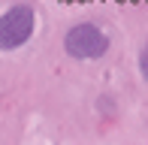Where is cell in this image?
Returning <instances> with one entry per match:
<instances>
[{
  "label": "cell",
  "mask_w": 148,
  "mask_h": 145,
  "mask_svg": "<svg viewBox=\"0 0 148 145\" xmlns=\"http://www.w3.org/2000/svg\"><path fill=\"white\" fill-rule=\"evenodd\" d=\"M64 49H66V55L79 57V61H94V57H103L106 51H109V36H106L97 24L82 21V24L66 30Z\"/></svg>",
  "instance_id": "1"
},
{
  "label": "cell",
  "mask_w": 148,
  "mask_h": 145,
  "mask_svg": "<svg viewBox=\"0 0 148 145\" xmlns=\"http://www.w3.org/2000/svg\"><path fill=\"white\" fill-rule=\"evenodd\" d=\"M33 24H36V18H33V9L24 3L12 6V9L3 12V21H0V39H3V49L12 51L18 49V45H24L33 34Z\"/></svg>",
  "instance_id": "2"
},
{
  "label": "cell",
  "mask_w": 148,
  "mask_h": 145,
  "mask_svg": "<svg viewBox=\"0 0 148 145\" xmlns=\"http://www.w3.org/2000/svg\"><path fill=\"white\" fill-rule=\"evenodd\" d=\"M139 70H142V79L148 82V42H145V49L139 51Z\"/></svg>",
  "instance_id": "3"
}]
</instances>
